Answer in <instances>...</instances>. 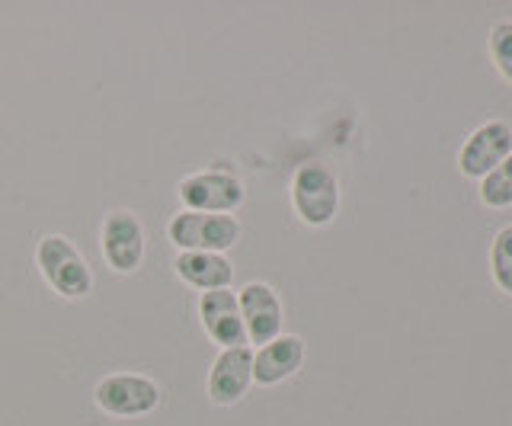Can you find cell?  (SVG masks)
<instances>
[{
	"label": "cell",
	"instance_id": "cell-1",
	"mask_svg": "<svg viewBox=\"0 0 512 426\" xmlns=\"http://www.w3.org/2000/svg\"><path fill=\"white\" fill-rule=\"evenodd\" d=\"M36 266L61 298H87L93 292V273L84 254L61 234H45L36 247Z\"/></svg>",
	"mask_w": 512,
	"mask_h": 426
},
{
	"label": "cell",
	"instance_id": "cell-2",
	"mask_svg": "<svg viewBox=\"0 0 512 426\" xmlns=\"http://www.w3.org/2000/svg\"><path fill=\"white\" fill-rule=\"evenodd\" d=\"M170 244L186 250H202V254H224L228 247L237 244L240 238V222L234 215H218V212H180L173 215L167 228Z\"/></svg>",
	"mask_w": 512,
	"mask_h": 426
},
{
	"label": "cell",
	"instance_id": "cell-3",
	"mask_svg": "<svg viewBox=\"0 0 512 426\" xmlns=\"http://www.w3.org/2000/svg\"><path fill=\"white\" fill-rule=\"evenodd\" d=\"M292 202L304 225L324 228L340 209V186L324 164H304L292 180Z\"/></svg>",
	"mask_w": 512,
	"mask_h": 426
},
{
	"label": "cell",
	"instance_id": "cell-4",
	"mask_svg": "<svg viewBox=\"0 0 512 426\" xmlns=\"http://www.w3.org/2000/svg\"><path fill=\"white\" fill-rule=\"evenodd\" d=\"M100 244H103V257L109 263L112 273H135L144 263V250H148V231L138 222L135 212L128 209H112L103 218V231H100Z\"/></svg>",
	"mask_w": 512,
	"mask_h": 426
},
{
	"label": "cell",
	"instance_id": "cell-5",
	"mask_svg": "<svg viewBox=\"0 0 512 426\" xmlns=\"http://www.w3.org/2000/svg\"><path fill=\"white\" fill-rule=\"evenodd\" d=\"M93 401L109 417H144L160 404V388L144 375L112 372L96 382Z\"/></svg>",
	"mask_w": 512,
	"mask_h": 426
},
{
	"label": "cell",
	"instance_id": "cell-6",
	"mask_svg": "<svg viewBox=\"0 0 512 426\" xmlns=\"http://www.w3.org/2000/svg\"><path fill=\"white\" fill-rule=\"evenodd\" d=\"M180 199L186 205V212L231 215L244 202V186H240L234 173L205 170V173H192V177L180 183Z\"/></svg>",
	"mask_w": 512,
	"mask_h": 426
},
{
	"label": "cell",
	"instance_id": "cell-7",
	"mask_svg": "<svg viewBox=\"0 0 512 426\" xmlns=\"http://www.w3.org/2000/svg\"><path fill=\"white\" fill-rule=\"evenodd\" d=\"M253 385V350L250 346H231L221 350L208 369V401L218 407L237 404Z\"/></svg>",
	"mask_w": 512,
	"mask_h": 426
},
{
	"label": "cell",
	"instance_id": "cell-8",
	"mask_svg": "<svg viewBox=\"0 0 512 426\" xmlns=\"http://www.w3.org/2000/svg\"><path fill=\"white\" fill-rule=\"evenodd\" d=\"M240 318H244L247 343L266 346L282 334V302L266 282H247L237 295Z\"/></svg>",
	"mask_w": 512,
	"mask_h": 426
},
{
	"label": "cell",
	"instance_id": "cell-9",
	"mask_svg": "<svg viewBox=\"0 0 512 426\" xmlns=\"http://www.w3.org/2000/svg\"><path fill=\"white\" fill-rule=\"evenodd\" d=\"M199 321L205 327V334L212 337L221 346V350H231V346H247L244 318H240L237 295L231 289L202 292V298H199Z\"/></svg>",
	"mask_w": 512,
	"mask_h": 426
},
{
	"label": "cell",
	"instance_id": "cell-10",
	"mask_svg": "<svg viewBox=\"0 0 512 426\" xmlns=\"http://www.w3.org/2000/svg\"><path fill=\"white\" fill-rule=\"evenodd\" d=\"M512 154V129L506 122H487L468 138L461 151V170L468 177H487Z\"/></svg>",
	"mask_w": 512,
	"mask_h": 426
},
{
	"label": "cell",
	"instance_id": "cell-11",
	"mask_svg": "<svg viewBox=\"0 0 512 426\" xmlns=\"http://www.w3.org/2000/svg\"><path fill=\"white\" fill-rule=\"evenodd\" d=\"M304 362V340L292 334H279L272 343L253 353V382L256 385H279L292 378Z\"/></svg>",
	"mask_w": 512,
	"mask_h": 426
},
{
	"label": "cell",
	"instance_id": "cell-12",
	"mask_svg": "<svg viewBox=\"0 0 512 426\" xmlns=\"http://www.w3.org/2000/svg\"><path fill=\"white\" fill-rule=\"evenodd\" d=\"M173 270L186 286L215 292V289H231L234 266L224 254H202V250H186L173 260Z\"/></svg>",
	"mask_w": 512,
	"mask_h": 426
},
{
	"label": "cell",
	"instance_id": "cell-13",
	"mask_svg": "<svg viewBox=\"0 0 512 426\" xmlns=\"http://www.w3.org/2000/svg\"><path fill=\"white\" fill-rule=\"evenodd\" d=\"M480 196H484V202L493 205V209H506V205H512V154L500 167L487 173L484 186H480Z\"/></svg>",
	"mask_w": 512,
	"mask_h": 426
},
{
	"label": "cell",
	"instance_id": "cell-14",
	"mask_svg": "<svg viewBox=\"0 0 512 426\" xmlns=\"http://www.w3.org/2000/svg\"><path fill=\"white\" fill-rule=\"evenodd\" d=\"M493 279L500 282V289L512 295V225H506L493 241Z\"/></svg>",
	"mask_w": 512,
	"mask_h": 426
},
{
	"label": "cell",
	"instance_id": "cell-15",
	"mask_svg": "<svg viewBox=\"0 0 512 426\" xmlns=\"http://www.w3.org/2000/svg\"><path fill=\"white\" fill-rule=\"evenodd\" d=\"M490 49L496 68L503 71L506 81H512V23H496L490 33Z\"/></svg>",
	"mask_w": 512,
	"mask_h": 426
}]
</instances>
